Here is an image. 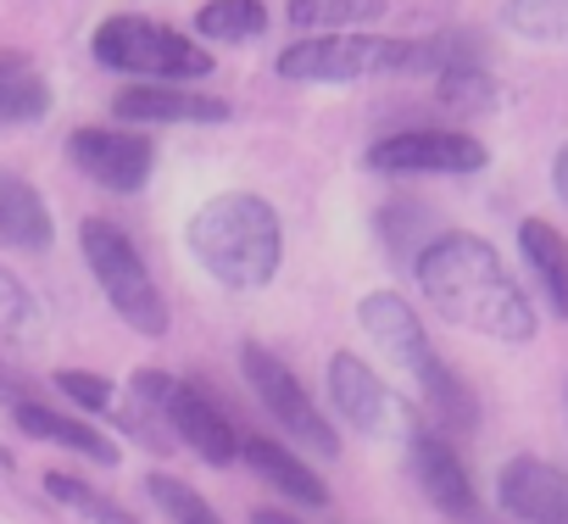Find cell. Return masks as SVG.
Here are the masks:
<instances>
[{
	"label": "cell",
	"instance_id": "6da1fadb",
	"mask_svg": "<svg viewBox=\"0 0 568 524\" xmlns=\"http://www.w3.org/2000/svg\"><path fill=\"white\" fill-rule=\"evenodd\" d=\"M413 280L424 291V302L468 330V335H485V341H501V346H524L535 341V302L524 296V285L507 274L501 251L485 240V234H468V229H440L418 256H413Z\"/></svg>",
	"mask_w": 568,
	"mask_h": 524
},
{
	"label": "cell",
	"instance_id": "7a4b0ae2",
	"mask_svg": "<svg viewBox=\"0 0 568 524\" xmlns=\"http://www.w3.org/2000/svg\"><path fill=\"white\" fill-rule=\"evenodd\" d=\"M184 240H190V256L223 291H262L273 285L284 262V218L256 190H223L201 201Z\"/></svg>",
	"mask_w": 568,
	"mask_h": 524
},
{
	"label": "cell",
	"instance_id": "3957f363",
	"mask_svg": "<svg viewBox=\"0 0 568 524\" xmlns=\"http://www.w3.org/2000/svg\"><path fill=\"white\" fill-rule=\"evenodd\" d=\"M357 324H363V335L374 341V352H379L385 363H396V369L418 385V402L429 407V419H435L440 430L468 435V430L479 424V396L468 391V380H463L452 363H440V352H435L424 319L407 308V296H396V291H368V296L357 302Z\"/></svg>",
	"mask_w": 568,
	"mask_h": 524
},
{
	"label": "cell",
	"instance_id": "277c9868",
	"mask_svg": "<svg viewBox=\"0 0 568 524\" xmlns=\"http://www.w3.org/2000/svg\"><path fill=\"white\" fill-rule=\"evenodd\" d=\"M79 251H84V269L95 280V291L106 296V308L145 341H162L173 313H168V296L156 285V274L145 269L140 245L112 223V218H84L79 223Z\"/></svg>",
	"mask_w": 568,
	"mask_h": 524
},
{
	"label": "cell",
	"instance_id": "5b68a950",
	"mask_svg": "<svg viewBox=\"0 0 568 524\" xmlns=\"http://www.w3.org/2000/svg\"><path fill=\"white\" fill-rule=\"evenodd\" d=\"M90 57L101 68H112V73H129V79H168V84L212 79V51H201L179 29H168L156 18H140V12H118V18L95 23Z\"/></svg>",
	"mask_w": 568,
	"mask_h": 524
},
{
	"label": "cell",
	"instance_id": "8992f818",
	"mask_svg": "<svg viewBox=\"0 0 568 524\" xmlns=\"http://www.w3.org/2000/svg\"><path fill=\"white\" fill-rule=\"evenodd\" d=\"M134 396H140V407H145L156 424H168V435L184 441V452H195L206 468H229V463L245 457L240 430L229 424V413H223L201 385H190V380H179V374H162V369H140V374H134Z\"/></svg>",
	"mask_w": 568,
	"mask_h": 524
},
{
	"label": "cell",
	"instance_id": "52a82bcc",
	"mask_svg": "<svg viewBox=\"0 0 568 524\" xmlns=\"http://www.w3.org/2000/svg\"><path fill=\"white\" fill-rule=\"evenodd\" d=\"M278 79L291 84H363V79H390L413 73V40H385V34H302L296 46L278 51Z\"/></svg>",
	"mask_w": 568,
	"mask_h": 524
},
{
	"label": "cell",
	"instance_id": "ba28073f",
	"mask_svg": "<svg viewBox=\"0 0 568 524\" xmlns=\"http://www.w3.org/2000/svg\"><path fill=\"white\" fill-rule=\"evenodd\" d=\"M240 374H245L251 396L262 402V413H267L284 435H291L296 446H307V452H318V457H341V430L329 424V413L313 402V391L296 380L291 363H278L267 346L245 341V346H240Z\"/></svg>",
	"mask_w": 568,
	"mask_h": 524
},
{
	"label": "cell",
	"instance_id": "9c48e42d",
	"mask_svg": "<svg viewBox=\"0 0 568 524\" xmlns=\"http://www.w3.org/2000/svg\"><path fill=\"white\" fill-rule=\"evenodd\" d=\"M485 162L490 151L463 129H396L363 151V168L385 179H463L485 173Z\"/></svg>",
	"mask_w": 568,
	"mask_h": 524
},
{
	"label": "cell",
	"instance_id": "30bf717a",
	"mask_svg": "<svg viewBox=\"0 0 568 524\" xmlns=\"http://www.w3.org/2000/svg\"><path fill=\"white\" fill-rule=\"evenodd\" d=\"M329 402L341 407V419L352 424V430H363L368 441H413L424 424H418V413L357 357V352H335L329 357Z\"/></svg>",
	"mask_w": 568,
	"mask_h": 524
},
{
	"label": "cell",
	"instance_id": "8fae6325",
	"mask_svg": "<svg viewBox=\"0 0 568 524\" xmlns=\"http://www.w3.org/2000/svg\"><path fill=\"white\" fill-rule=\"evenodd\" d=\"M68 162L112 195H140L151 168H156V140H145V129H134V123L129 129L84 123V129L68 134Z\"/></svg>",
	"mask_w": 568,
	"mask_h": 524
},
{
	"label": "cell",
	"instance_id": "7c38bea8",
	"mask_svg": "<svg viewBox=\"0 0 568 524\" xmlns=\"http://www.w3.org/2000/svg\"><path fill=\"white\" fill-rule=\"evenodd\" d=\"M407 474L418 480V491L429 496L435 513H446L457 524H490L485 502H479V491H474V480H468V468H463V457H457V446L446 435L418 430L407 441Z\"/></svg>",
	"mask_w": 568,
	"mask_h": 524
},
{
	"label": "cell",
	"instance_id": "4fadbf2b",
	"mask_svg": "<svg viewBox=\"0 0 568 524\" xmlns=\"http://www.w3.org/2000/svg\"><path fill=\"white\" fill-rule=\"evenodd\" d=\"M496 507L518 524H568V468L546 457H507L496 474Z\"/></svg>",
	"mask_w": 568,
	"mask_h": 524
},
{
	"label": "cell",
	"instance_id": "5bb4252c",
	"mask_svg": "<svg viewBox=\"0 0 568 524\" xmlns=\"http://www.w3.org/2000/svg\"><path fill=\"white\" fill-rule=\"evenodd\" d=\"M112 112L134 129H156V123H229V101L206 95L195 84H168V79H134Z\"/></svg>",
	"mask_w": 568,
	"mask_h": 524
},
{
	"label": "cell",
	"instance_id": "9a60e30c",
	"mask_svg": "<svg viewBox=\"0 0 568 524\" xmlns=\"http://www.w3.org/2000/svg\"><path fill=\"white\" fill-rule=\"evenodd\" d=\"M12 419H18L23 435L51 441V446H68V452H79V457H95L101 468H118V463H123V452H118L112 435H101L95 424H84V419H73V413L45 407L40 396H18V402H12Z\"/></svg>",
	"mask_w": 568,
	"mask_h": 524
},
{
	"label": "cell",
	"instance_id": "2e32d148",
	"mask_svg": "<svg viewBox=\"0 0 568 524\" xmlns=\"http://www.w3.org/2000/svg\"><path fill=\"white\" fill-rule=\"evenodd\" d=\"M57 240V218L45 206V195L12 173V168H0V245L7 251H51Z\"/></svg>",
	"mask_w": 568,
	"mask_h": 524
},
{
	"label": "cell",
	"instance_id": "e0dca14e",
	"mask_svg": "<svg viewBox=\"0 0 568 524\" xmlns=\"http://www.w3.org/2000/svg\"><path fill=\"white\" fill-rule=\"evenodd\" d=\"M245 463L273 485V496H291L296 507H329V485L318 480V468L302 463L296 452L273 446L267 435H251V441H245Z\"/></svg>",
	"mask_w": 568,
	"mask_h": 524
},
{
	"label": "cell",
	"instance_id": "ac0fdd59",
	"mask_svg": "<svg viewBox=\"0 0 568 524\" xmlns=\"http://www.w3.org/2000/svg\"><path fill=\"white\" fill-rule=\"evenodd\" d=\"M518 251L529 262V274L540 280V296H546L551 319H568V240H562V229H551L546 218H524L518 223Z\"/></svg>",
	"mask_w": 568,
	"mask_h": 524
},
{
	"label": "cell",
	"instance_id": "d6986e66",
	"mask_svg": "<svg viewBox=\"0 0 568 524\" xmlns=\"http://www.w3.org/2000/svg\"><path fill=\"white\" fill-rule=\"evenodd\" d=\"M51 118V79L12 46H0V129H29Z\"/></svg>",
	"mask_w": 568,
	"mask_h": 524
},
{
	"label": "cell",
	"instance_id": "ffe728a7",
	"mask_svg": "<svg viewBox=\"0 0 568 524\" xmlns=\"http://www.w3.org/2000/svg\"><path fill=\"white\" fill-rule=\"evenodd\" d=\"M390 12V0H291L284 18H291L302 34H352L368 29Z\"/></svg>",
	"mask_w": 568,
	"mask_h": 524
},
{
	"label": "cell",
	"instance_id": "44dd1931",
	"mask_svg": "<svg viewBox=\"0 0 568 524\" xmlns=\"http://www.w3.org/2000/svg\"><path fill=\"white\" fill-rule=\"evenodd\" d=\"M435 101H440L446 112H457V118H479V112H496L501 84H496V79L479 68V57H474V62H452V68L435 73Z\"/></svg>",
	"mask_w": 568,
	"mask_h": 524
},
{
	"label": "cell",
	"instance_id": "7402d4cb",
	"mask_svg": "<svg viewBox=\"0 0 568 524\" xmlns=\"http://www.w3.org/2000/svg\"><path fill=\"white\" fill-rule=\"evenodd\" d=\"M195 34L206 46H245L267 34V7L262 0H206L195 12Z\"/></svg>",
	"mask_w": 568,
	"mask_h": 524
},
{
	"label": "cell",
	"instance_id": "603a6c76",
	"mask_svg": "<svg viewBox=\"0 0 568 524\" xmlns=\"http://www.w3.org/2000/svg\"><path fill=\"white\" fill-rule=\"evenodd\" d=\"M501 23H507V34H518L529 46L568 51V0H507Z\"/></svg>",
	"mask_w": 568,
	"mask_h": 524
},
{
	"label": "cell",
	"instance_id": "cb8c5ba5",
	"mask_svg": "<svg viewBox=\"0 0 568 524\" xmlns=\"http://www.w3.org/2000/svg\"><path fill=\"white\" fill-rule=\"evenodd\" d=\"M45 496H51L57 507L79 513L84 524H140V513H129L123 502L101 496L95 485H84L79 474H62V468H51V474H45Z\"/></svg>",
	"mask_w": 568,
	"mask_h": 524
},
{
	"label": "cell",
	"instance_id": "d4e9b609",
	"mask_svg": "<svg viewBox=\"0 0 568 524\" xmlns=\"http://www.w3.org/2000/svg\"><path fill=\"white\" fill-rule=\"evenodd\" d=\"M40 330H45V313H40L34 291L0 262V341L29 346V341H40Z\"/></svg>",
	"mask_w": 568,
	"mask_h": 524
},
{
	"label": "cell",
	"instance_id": "484cf974",
	"mask_svg": "<svg viewBox=\"0 0 568 524\" xmlns=\"http://www.w3.org/2000/svg\"><path fill=\"white\" fill-rule=\"evenodd\" d=\"M145 496H151L173 524H223V518L212 513V502H206L195 485L173 480V474H145Z\"/></svg>",
	"mask_w": 568,
	"mask_h": 524
},
{
	"label": "cell",
	"instance_id": "4316f807",
	"mask_svg": "<svg viewBox=\"0 0 568 524\" xmlns=\"http://www.w3.org/2000/svg\"><path fill=\"white\" fill-rule=\"evenodd\" d=\"M51 385L84 413H112V402H118V385L106 374H90V369H57Z\"/></svg>",
	"mask_w": 568,
	"mask_h": 524
},
{
	"label": "cell",
	"instance_id": "83f0119b",
	"mask_svg": "<svg viewBox=\"0 0 568 524\" xmlns=\"http://www.w3.org/2000/svg\"><path fill=\"white\" fill-rule=\"evenodd\" d=\"M551 190H557V201L568 206V145L551 157Z\"/></svg>",
	"mask_w": 568,
	"mask_h": 524
},
{
	"label": "cell",
	"instance_id": "f1b7e54d",
	"mask_svg": "<svg viewBox=\"0 0 568 524\" xmlns=\"http://www.w3.org/2000/svg\"><path fill=\"white\" fill-rule=\"evenodd\" d=\"M0 396H12V402H18V396H34V391H29V385H23V380L7 369V374H0Z\"/></svg>",
	"mask_w": 568,
	"mask_h": 524
},
{
	"label": "cell",
	"instance_id": "f546056e",
	"mask_svg": "<svg viewBox=\"0 0 568 524\" xmlns=\"http://www.w3.org/2000/svg\"><path fill=\"white\" fill-rule=\"evenodd\" d=\"M251 524H296V518H291V513H278V507H256Z\"/></svg>",
	"mask_w": 568,
	"mask_h": 524
}]
</instances>
